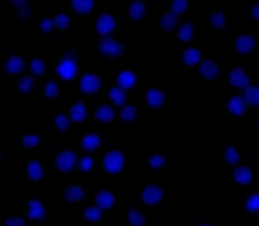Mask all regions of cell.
Masks as SVG:
<instances>
[{"label": "cell", "instance_id": "1", "mask_svg": "<svg viewBox=\"0 0 259 226\" xmlns=\"http://www.w3.org/2000/svg\"><path fill=\"white\" fill-rule=\"evenodd\" d=\"M55 71H57L58 78L66 80V82H71V80H74L78 76V59H76V55H74V53L64 55L62 59L58 60Z\"/></svg>", "mask_w": 259, "mask_h": 226}, {"label": "cell", "instance_id": "2", "mask_svg": "<svg viewBox=\"0 0 259 226\" xmlns=\"http://www.w3.org/2000/svg\"><path fill=\"white\" fill-rule=\"evenodd\" d=\"M102 166L108 173H120L125 166V156L120 150H109L102 159Z\"/></svg>", "mask_w": 259, "mask_h": 226}, {"label": "cell", "instance_id": "3", "mask_svg": "<svg viewBox=\"0 0 259 226\" xmlns=\"http://www.w3.org/2000/svg\"><path fill=\"white\" fill-rule=\"evenodd\" d=\"M97 48H99V51H101L102 55H106V57H111V59H115V57H120L122 53H124V44L118 43L116 39H113V37H109V35H106V37H102L101 41H99V44H97Z\"/></svg>", "mask_w": 259, "mask_h": 226}, {"label": "cell", "instance_id": "4", "mask_svg": "<svg viewBox=\"0 0 259 226\" xmlns=\"http://www.w3.org/2000/svg\"><path fill=\"white\" fill-rule=\"evenodd\" d=\"M78 161L80 159H78L76 152H73V150H62L55 157V166L60 172H71L74 166H78Z\"/></svg>", "mask_w": 259, "mask_h": 226}, {"label": "cell", "instance_id": "5", "mask_svg": "<svg viewBox=\"0 0 259 226\" xmlns=\"http://www.w3.org/2000/svg\"><path fill=\"white\" fill-rule=\"evenodd\" d=\"M102 87V80L95 73H85L80 78V90L83 94H95Z\"/></svg>", "mask_w": 259, "mask_h": 226}, {"label": "cell", "instance_id": "6", "mask_svg": "<svg viewBox=\"0 0 259 226\" xmlns=\"http://www.w3.org/2000/svg\"><path fill=\"white\" fill-rule=\"evenodd\" d=\"M164 198V189L161 186H155V184H152V186H147L141 191V202L147 203V205H157V203H161Z\"/></svg>", "mask_w": 259, "mask_h": 226}, {"label": "cell", "instance_id": "7", "mask_svg": "<svg viewBox=\"0 0 259 226\" xmlns=\"http://www.w3.org/2000/svg\"><path fill=\"white\" fill-rule=\"evenodd\" d=\"M116 28V20L113 18L111 14H108V12H104V14H101L99 18H97L95 21V32L101 37H106V35H109L113 30Z\"/></svg>", "mask_w": 259, "mask_h": 226}, {"label": "cell", "instance_id": "8", "mask_svg": "<svg viewBox=\"0 0 259 226\" xmlns=\"http://www.w3.org/2000/svg\"><path fill=\"white\" fill-rule=\"evenodd\" d=\"M229 82H231V85L236 87V89H247V87L251 85V78H249V74L245 73V69H242V67L231 69V73H229Z\"/></svg>", "mask_w": 259, "mask_h": 226}, {"label": "cell", "instance_id": "9", "mask_svg": "<svg viewBox=\"0 0 259 226\" xmlns=\"http://www.w3.org/2000/svg\"><path fill=\"white\" fill-rule=\"evenodd\" d=\"M235 48H236V51H238V53H242V55L252 53V51H254V48H256V37L252 34L240 35V37H236Z\"/></svg>", "mask_w": 259, "mask_h": 226}, {"label": "cell", "instance_id": "10", "mask_svg": "<svg viewBox=\"0 0 259 226\" xmlns=\"http://www.w3.org/2000/svg\"><path fill=\"white\" fill-rule=\"evenodd\" d=\"M25 69V60L21 55H11V57H7V60L4 62V71L7 74H19L21 71Z\"/></svg>", "mask_w": 259, "mask_h": 226}, {"label": "cell", "instance_id": "11", "mask_svg": "<svg viewBox=\"0 0 259 226\" xmlns=\"http://www.w3.org/2000/svg\"><path fill=\"white\" fill-rule=\"evenodd\" d=\"M247 105L249 103L245 101V98H242V96H233L228 101V110L235 117H242V115L247 112Z\"/></svg>", "mask_w": 259, "mask_h": 226}, {"label": "cell", "instance_id": "12", "mask_svg": "<svg viewBox=\"0 0 259 226\" xmlns=\"http://www.w3.org/2000/svg\"><path fill=\"white\" fill-rule=\"evenodd\" d=\"M219 73H221V69H219V66H217L213 60L206 59V60H201V62H199V74H201L203 78L213 80L219 76Z\"/></svg>", "mask_w": 259, "mask_h": 226}, {"label": "cell", "instance_id": "13", "mask_svg": "<svg viewBox=\"0 0 259 226\" xmlns=\"http://www.w3.org/2000/svg\"><path fill=\"white\" fill-rule=\"evenodd\" d=\"M27 216L30 219H43L46 216V207L41 200H28L27 203Z\"/></svg>", "mask_w": 259, "mask_h": 226}, {"label": "cell", "instance_id": "14", "mask_svg": "<svg viewBox=\"0 0 259 226\" xmlns=\"http://www.w3.org/2000/svg\"><path fill=\"white\" fill-rule=\"evenodd\" d=\"M145 14H147V5H145L141 0H134V2L127 7V16L132 21L143 20Z\"/></svg>", "mask_w": 259, "mask_h": 226}, {"label": "cell", "instance_id": "15", "mask_svg": "<svg viewBox=\"0 0 259 226\" xmlns=\"http://www.w3.org/2000/svg\"><path fill=\"white\" fill-rule=\"evenodd\" d=\"M166 103V96H164V92L161 89H150L147 92V105L150 106V108H161V106Z\"/></svg>", "mask_w": 259, "mask_h": 226}, {"label": "cell", "instance_id": "16", "mask_svg": "<svg viewBox=\"0 0 259 226\" xmlns=\"http://www.w3.org/2000/svg\"><path fill=\"white\" fill-rule=\"evenodd\" d=\"M69 117L73 118V122H83L86 117H88V108H86L85 103L78 101L74 103L69 108Z\"/></svg>", "mask_w": 259, "mask_h": 226}, {"label": "cell", "instance_id": "17", "mask_svg": "<svg viewBox=\"0 0 259 226\" xmlns=\"http://www.w3.org/2000/svg\"><path fill=\"white\" fill-rule=\"evenodd\" d=\"M233 179H235L236 184H240V186H247V184L252 182L254 175H252V170L249 166H238L233 172Z\"/></svg>", "mask_w": 259, "mask_h": 226}, {"label": "cell", "instance_id": "18", "mask_svg": "<svg viewBox=\"0 0 259 226\" xmlns=\"http://www.w3.org/2000/svg\"><path fill=\"white\" fill-rule=\"evenodd\" d=\"M71 7L78 14H88L95 9V0H71Z\"/></svg>", "mask_w": 259, "mask_h": 226}, {"label": "cell", "instance_id": "19", "mask_svg": "<svg viewBox=\"0 0 259 226\" xmlns=\"http://www.w3.org/2000/svg\"><path fill=\"white\" fill-rule=\"evenodd\" d=\"M116 198L115 195H113L111 191H99L95 195V205H99L102 209V211H106V209H111L113 205H115Z\"/></svg>", "mask_w": 259, "mask_h": 226}, {"label": "cell", "instance_id": "20", "mask_svg": "<svg viewBox=\"0 0 259 226\" xmlns=\"http://www.w3.org/2000/svg\"><path fill=\"white\" fill-rule=\"evenodd\" d=\"M116 85L125 90L132 89V87L136 85V74L132 73V71H122V73H118V76H116Z\"/></svg>", "mask_w": 259, "mask_h": 226}, {"label": "cell", "instance_id": "21", "mask_svg": "<svg viewBox=\"0 0 259 226\" xmlns=\"http://www.w3.org/2000/svg\"><path fill=\"white\" fill-rule=\"evenodd\" d=\"M64 198L71 203H76V202H82L85 198V189L82 186H69L64 191Z\"/></svg>", "mask_w": 259, "mask_h": 226}, {"label": "cell", "instance_id": "22", "mask_svg": "<svg viewBox=\"0 0 259 226\" xmlns=\"http://www.w3.org/2000/svg\"><path fill=\"white\" fill-rule=\"evenodd\" d=\"M95 118L99 122H111L113 118H115V115H116V112H115V108L113 106H109V105H101L99 108L95 110Z\"/></svg>", "mask_w": 259, "mask_h": 226}, {"label": "cell", "instance_id": "23", "mask_svg": "<svg viewBox=\"0 0 259 226\" xmlns=\"http://www.w3.org/2000/svg\"><path fill=\"white\" fill-rule=\"evenodd\" d=\"M27 175L30 180H41L44 177V166L43 163H39V161H30L27 164Z\"/></svg>", "mask_w": 259, "mask_h": 226}, {"label": "cell", "instance_id": "24", "mask_svg": "<svg viewBox=\"0 0 259 226\" xmlns=\"http://www.w3.org/2000/svg\"><path fill=\"white\" fill-rule=\"evenodd\" d=\"M108 98L111 99L113 105L124 106L125 101H127V92H125V89H122V87L116 85V87H113V89H109Z\"/></svg>", "mask_w": 259, "mask_h": 226}, {"label": "cell", "instance_id": "25", "mask_svg": "<svg viewBox=\"0 0 259 226\" xmlns=\"http://www.w3.org/2000/svg\"><path fill=\"white\" fill-rule=\"evenodd\" d=\"M101 136L95 133H88L85 134V136L82 138V147L85 148L86 152H92V150H95V148L101 147Z\"/></svg>", "mask_w": 259, "mask_h": 226}, {"label": "cell", "instance_id": "26", "mask_svg": "<svg viewBox=\"0 0 259 226\" xmlns=\"http://www.w3.org/2000/svg\"><path fill=\"white\" fill-rule=\"evenodd\" d=\"M182 60L185 66H197V64L201 62V51L197 50V48H187L182 55Z\"/></svg>", "mask_w": 259, "mask_h": 226}, {"label": "cell", "instance_id": "27", "mask_svg": "<svg viewBox=\"0 0 259 226\" xmlns=\"http://www.w3.org/2000/svg\"><path fill=\"white\" fill-rule=\"evenodd\" d=\"M176 27H178V14L176 12L170 11L161 18V28H163L164 32H171Z\"/></svg>", "mask_w": 259, "mask_h": 226}, {"label": "cell", "instance_id": "28", "mask_svg": "<svg viewBox=\"0 0 259 226\" xmlns=\"http://www.w3.org/2000/svg\"><path fill=\"white\" fill-rule=\"evenodd\" d=\"M127 221L131 226H145L147 219H145V216L141 211H138V209H131V211L127 212Z\"/></svg>", "mask_w": 259, "mask_h": 226}, {"label": "cell", "instance_id": "29", "mask_svg": "<svg viewBox=\"0 0 259 226\" xmlns=\"http://www.w3.org/2000/svg\"><path fill=\"white\" fill-rule=\"evenodd\" d=\"M35 87V80L34 76H28V74H25V76H21V78L18 80V89L21 94H30L32 90H34Z\"/></svg>", "mask_w": 259, "mask_h": 226}, {"label": "cell", "instance_id": "30", "mask_svg": "<svg viewBox=\"0 0 259 226\" xmlns=\"http://www.w3.org/2000/svg\"><path fill=\"white\" fill-rule=\"evenodd\" d=\"M245 101L252 106H259V87L258 85H249L245 89V94H244Z\"/></svg>", "mask_w": 259, "mask_h": 226}, {"label": "cell", "instance_id": "31", "mask_svg": "<svg viewBox=\"0 0 259 226\" xmlns=\"http://www.w3.org/2000/svg\"><path fill=\"white\" fill-rule=\"evenodd\" d=\"M83 218L86 221H99L102 218V209L99 205H90L85 207V211H83Z\"/></svg>", "mask_w": 259, "mask_h": 226}, {"label": "cell", "instance_id": "32", "mask_svg": "<svg viewBox=\"0 0 259 226\" xmlns=\"http://www.w3.org/2000/svg\"><path fill=\"white\" fill-rule=\"evenodd\" d=\"M194 37V25L192 23H183L178 28V39L182 43H189Z\"/></svg>", "mask_w": 259, "mask_h": 226}, {"label": "cell", "instance_id": "33", "mask_svg": "<svg viewBox=\"0 0 259 226\" xmlns=\"http://www.w3.org/2000/svg\"><path fill=\"white\" fill-rule=\"evenodd\" d=\"M138 117V108L134 105H124L120 110V118L124 122H132Z\"/></svg>", "mask_w": 259, "mask_h": 226}, {"label": "cell", "instance_id": "34", "mask_svg": "<svg viewBox=\"0 0 259 226\" xmlns=\"http://www.w3.org/2000/svg\"><path fill=\"white\" fill-rule=\"evenodd\" d=\"M53 122L60 131H67L73 124V118L69 117V113H58V115H55Z\"/></svg>", "mask_w": 259, "mask_h": 226}, {"label": "cell", "instance_id": "35", "mask_svg": "<svg viewBox=\"0 0 259 226\" xmlns=\"http://www.w3.org/2000/svg\"><path fill=\"white\" fill-rule=\"evenodd\" d=\"M28 67H30V71H32L34 76H43V74L46 73V62H44L43 59H39V57L32 59L30 64H28Z\"/></svg>", "mask_w": 259, "mask_h": 226}, {"label": "cell", "instance_id": "36", "mask_svg": "<svg viewBox=\"0 0 259 226\" xmlns=\"http://www.w3.org/2000/svg\"><path fill=\"white\" fill-rule=\"evenodd\" d=\"M224 159L228 161L229 164H238L240 163V150L233 145H228L224 148Z\"/></svg>", "mask_w": 259, "mask_h": 226}, {"label": "cell", "instance_id": "37", "mask_svg": "<svg viewBox=\"0 0 259 226\" xmlns=\"http://www.w3.org/2000/svg\"><path fill=\"white\" fill-rule=\"evenodd\" d=\"M245 209H247V212H251V214H258L259 212V193H252V195L247 196V200H245Z\"/></svg>", "mask_w": 259, "mask_h": 226}, {"label": "cell", "instance_id": "38", "mask_svg": "<svg viewBox=\"0 0 259 226\" xmlns=\"http://www.w3.org/2000/svg\"><path fill=\"white\" fill-rule=\"evenodd\" d=\"M43 92L44 96H46L48 99H55L58 96V92H60V87H58L57 82H53V80H50V82L44 83L43 87Z\"/></svg>", "mask_w": 259, "mask_h": 226}, {"label": "cell", "instance_id": "39", "mask_svg": "<svg viewBox=\"0 0 259 226\" xmlns=\"http://www.w3.org/2000/svg\"><path fill=\"white\" fill-rule=\"evenodd\" d=\"M55 21V28H58V30H67L71 25V18L66 14V12H60V14H57L53 18Z\"/></svg>", "mask_w": 259, "mask_h": 226}, {"label": "cell", "instance_id": "40", "mask_svg": "<svg viewBox=\"0 0 259 226\" xmlns=\"http://www.w3.org/2000/svg\"><path fill=\"white\" fill-rule=\"evenodd\" d=\"M148 166H150L152 170H161L163 166H166V157H164L163 154H154V156H150V159H148Z\"/></svg>", "mask_w": 259, "mask_h": 226}, {"label": "cell", "instance_id": "41", "mask_svg": "<svg viewBox=\"0 0 259 226\" xmlns=\"http://www.w3.org/2000/svg\"><path fill=\"white\" fill-rule=\"evenodd\" d=\"M21 143H23V147H27V148H34L41 143V136L35 133H27L23 136V140H21Z\"/></svg>", "mask_w": 259, "mask_h": 226}, {"label": "cell", "instance_id": "42", "mask_svg": "<svg viewBox=\"0 0 259 226\" xmlns=\"http://www.w3.org/2000/svg\"><path fill=\"white\" fill-rule=\"evenodd\" d=\"M210 23H212L215 28H224L226 27L224 12H212V14H210Z\"/></svg>", "mask_w": 259, "mask_h": 226}, {"label": "cell", "instance_id": "43", "mask_svg": "<svg viewBox=\"0 0 259 226\" xmlns=\"http://www.w3.org/2000/svg\"><path fill=\"white\" fill-rule=\"evenodd\" d=\"M187 7H189V0H173V4H171V11L176 12L178 16L185 12Z\"/></svg>", "mask_w": 259, "mask_h": 226}, {"label": "cell", "instance_id": "44", "mask_svg": "<svg viewBox=\"0 0 259 226\" xmlns=\"http://www.w3.org/2000/svg\"><path fill=\"white\" fill-rule=\"evenodd\" d=\"M78 168L82 170V172H90L93 168V157L92 156H83L82 159L78 161Z\"/></svg>", "mask_w": 259, "mask_h": 226}, {"label": "cell", "instance_id": "45", "mask_svg": "<svg viewBox=\"0 0 259 226\" xmlns=\"http://www.w3.org/2000/svg\"><path fill=\"white\" fill-rule=\"evenodd\" d=\"M53 28H55L53 18H44V20H41V23H39V30L43 32V34H51Z\"/></svg>", "mask_w": 259, "mask_h": 226}, {"label": "cell", "instance_id": "46", "mask_svg": "<svg viewBox=\"0 0 259 226\" xmlns=\"http://www.w3.org/2000/svg\"><path fill=\"white\" fill-rule=\"evenodd\" d=\"M5 226H28L27 221L23 218H18V216H11V218L5 219Z\"/></svg>", "mask_w": 259, "mask_h": 226}, {"label": "cell", "instance_id": "47", "mask_svg": "<svg viewBox=\"0 0 259 226\" xmlns=\"http://www.w3.org/2000/svg\"><path fill=\"white\" fill-rule=\"evenodd\" d=\"M18 12H19V18H25V20H28V18L32 16V7H30V4L18 7Z\"/></svg>", "mask_w": 259, "mask_h": 226}, {"label": "cell", "instance_id": "48", "mask_svg": "<svg viewBox=\"0 0 259 226\" xmlns=\"http://www.w3.org/2000/svg\"><path fill=\"white\" fill-rule=\"evenodd\" d=\"M9 2H11V4L14 5L16 9H18V7H21V5H27L30 0H9Z\"/></svg>", "mask_w": 259, "mask_h": 226}, {"label": "cell", "instance_id": "49", "mask_svg": "<svg viewBox=\"0 0 259 226\" xmlns=\"http://www.w3.org/2000/svg\"><path fill=\"white\" fill-rule=\"evenodd\" d=\"M251 14H252V18H254V20L259 21V4L252 5V7H251Z\"/></svg>", "mask_w": 259, "mask_h": 226}, {"label": "cell", "instance_id": "50", "mask_svg": "<svg viewBox=\"0 0 259 226\" xmlns=\"http://www.w3.org/2000/svg\"><path fill=\"white\" fill-rule=\"evenodd\" d=\"M199 226H212L210 223H203V225H199Z\"/></svg>", "mask_w": 259, "mask_h": 226}, {"label": "cell", "instance_id": "51", "mask_svg": "<svg viewBox=\"0 0 259 226\" xmlns=\"http://www.w3.org/2000/svg\"><path fill=\"white\" fill-rule=\"evenodd\" d=\"M258 131H259V122H258Z\"/></svg>", "mask_w": 259, "mask_h": 226}]
</instances>
